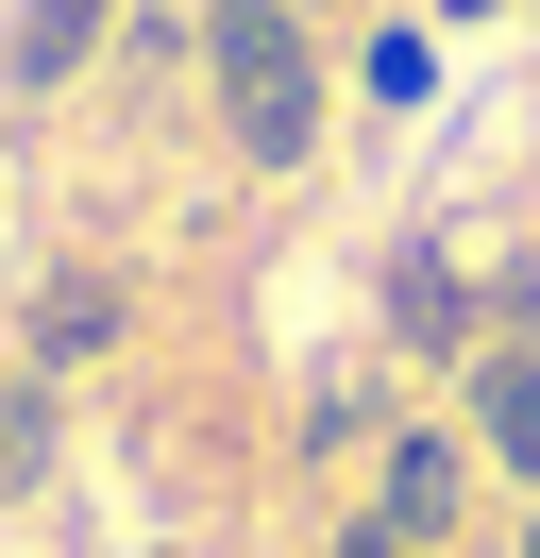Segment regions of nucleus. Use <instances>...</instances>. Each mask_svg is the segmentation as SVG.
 Here are the masks:
<instances>
[{
    "instance_id": "15",
    "label": "nucleus",
    "mask_w": 540,
    "mask_h": 558,
    "mask_svg": "<svg viewBox=\"0 0 540 558\" xmlns=\"http://www.w3.org/2000/svg\"><path fill=\"white\" fill-rule=\"evenodd\" d=\"M524 51H540V0H524Z\"/></svg>"
},
{
    "instance_id": "14",
    "label": "nucleus",
    "mask_w": 540,
    "mask_h": 558,
    "mask_svg": "<svg viewBox=\"0 0 540 558\" xmlns=\"http://www.w3.org/2000/svg\"><path fill=\"white\" fill-rule=\"evenodd\" d=\"M506 558H540V508H524V524H506Z\"/></svg>"
},
{
    "instance_id": "13",
    "label": "nucleus",
    "mask_w": 540,
    "mask_h": 558,
    "mask_svg": "<svg viewBox=\"0 0 540 558\" xmlns=\"http://www.w3.org/2000/svg\"><path fill=\"white\" fill-rule=\"evenodd\" d=\"M287 17H321V35H355V17H371V0H287Z\"/></svg>"
},
{
    "instance_id": "11",
    "label": "nucleus",
    "mask_w": 540,
    "mask_h": 558,
    "mask_svg": "<svg viewBox=\"0 0 540 558\" xmlns=\"http://www.w3.org/2000/svg\"><path fill=\"white\" fill-rule=\"evenodd\" d=\"M321 558H422V542H389L371 508H338V524H321Z\"/></svg>"
},
{
    "instance_id": "2",
    "label": "nucleus",
    "mask_w": 540,
    "mask_h": 558,
    "mask_svg": "<svg viewBox=\"0 0 540 558\" xmlns=\"http://www.w3.org/2000/svg\"><path fill=\"white\" fill-rule=\"evenodd\" d=\"M355 508L389 524V542H422V558H472V508H490V457H472V423H456V407H405L389 440H371Z\"/></svg>"
},
{
    "instance_id": "6",
    "label": "nucleus",
    "mask_w": 540,
    "mask_h": 558,
    "mask_svg": "<svg viewBox=\"0 0 540 558\" xmlns=\"http://www.w3.org/2000/svg\"><path fill=\"white\" fill-rule=\"evenodd\" d=\"M456 423H472V457H490V490H506V508H540V339H472Z\"/></svg>"
},
{
    "instance_id": "3",
    "label": "nucleus",
    "mask_w": 540,
    "mask_h": 558,
    "mask_svg": "<svg viewBox=\"0 0 540 558\" xmlns=\"http://www.w3.org/2000/svg\"><path fill=\"white\" fill-rule=\"evenodd\" d=\"M371 339L389 373H472V220H405L371 254Z\"/></svg>"
},
{
    "instance_id": "10",
    "label": "nucleus",
    "mask_w": 540,
    "mask_h": 558,
    "mask_svg": "<svg viewBox=\"0 0 540 558\" xmlns=\"http://www.w3.org/2000/svg\"><path fill=\"white\" fill-rule=\"evenodd\" d=\"M51 457H68V389L34 373V355H0V508H34Z\"/></svg>"
},
{
    "instance_id": "1",
    "label": "nucleus",
    "mask_w": 540,
    "mask_h": 558,
    "mask_svg": "<svg viewBox=\"0 0 540 558\" xmlns=\"http://www.w3.org/2000/svg\"><path fill=\"white\" fill-rule=\"evenodd\" d=\"M202 136L236 186H304L338 153V35L287 0H202Z\"/></svg>"
},
{
    "instance_id": "4",
    "label": "nucleus",
    "mask_w": 540,
    "mask_h": 558,
    "mask_svg": "<svg viewBox=\"0 0 540 558\" xmlns=\"http://www.w3.org/2000/svg\"><path fill=\"white\" fill-rule=\"evenodd\" d=\"M17 355H34V373H119V355H135V271H119V254H51V271H34L17 288Z\"/></svg>"
},
{
    "instance_id": "9",
    "label": "nucleus",
    "mask_w": 540,
    "mask_h": 558,
    "mask_svg": "<svg viewBox=\"0 0 540 558\" xmlns=\"http://www.w3.org/2000/svg\"><path fill=\"white\" fill-rule=\"evenodd\" d=\"M389 373H371V355H355V373H321V389H304V407H287V457H304V474H338V457H355V474H371V440H389Z\"/></svg>"
},
{
    "instance_id": "12",
    "label": "nucleus",
    "mask_w": 540,
    "mask_h": 558,
    "mask_svg": "<svg viewBox=\"0 0 540 558\" xmlns=\"http://www.w3.org/2000/svg\"><path fill=\"white\" fill-rule=\"evenodd\" d=\"M439 35H524V0H422Z\"/></svg>"
},
{
    "instance_id": "5",
    "label": "nucleus",
    "mask_w": 540,
    "mask_h": 558,
    "mask_svg": "<svg viewBox=\"0 0 540 558\" xmlns=\"http://www.w3.org/2000/svg\"><path fill=\"white\" fill-rule=\"evenodd\" d=\"M119 17H135V0H0V102H17V119L85 102L101 51H119Z\"/></svg>"
},
{
    "instance_id": "7",
    "label": "nucleus",
    "mask_w": 540,
    "mask_h": 558,
    "mask_svg": "<svg viewBox=\"0 0 540 558\" xmlns=\"http://www.w3.org/2000/svg\"><path fill=\"white\" fill-rule=\"evenodd\" d=\"M439 51L456 35H439L422 0H371L355 35H338V119H422L439 102Z\"/></svg>"
},
{
    "instance_id": "8",
    "label": "nucleus",
    "mask_w": 540,
    "mask_h": 558,
    "mask_svg": "<svg viewBox=\"0 0 540 558\" xmlns=\"http://www.w3.org/2000/svg\"><path fill=\"white\" fill-rule=\"evenodd\" d=\"M169 85H202V0H135V17H119V51H101V102H135V119H152Z\"/></svg>"
}]
</instances>
